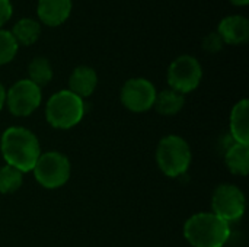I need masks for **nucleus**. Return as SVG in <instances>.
<instances>
[{
    "label": "nucleus",
    "instance_id": "1",
    "mask_svg": "<svg viewBox=\"0 0 249 247\" xmlns=\"http://www.w3.org/2000/svg\"><path fill=\"white\" fill-rule=\"evenodd\" d=\"M0 150L6 165L16 167L22 173L31 172L41 154L36 135L23 127L7 128L1 135Z\"/></svg>",
    "mask_w": 249,
    "mask_h": 247
},
{
    "label": "nucleus",
    "instance_id": "2",
    "mask_svg": "<svg viewBox=\"0 0 249 247\" xmlns=\"http://www.w3.org/2000/svg\"><path fill=\"white\" fill-rule=\"evenodd\" d=\"M184 237L193 247H223L231 237V224L213 213H198L187 220Z\"/></svg>",
    "mask_w": 249,
    "mask_h": 247
},
{
    "label": "nucleus",
    "instance_id": "3",
    "mask_svg": "<svg viewBox=\"0 0 249 247\" xmlns=\"http://www.w3.org/2000/svg\"><path fill=\"white\" fill-rule=\"evenodd\" d=\"M85 115L83 99L69 89L55 92L47 102L45 118L57 130H69L77 125Z\"/></svg>",
    "mask_w": 249,
    "mask_h": 247
},
{
    "label": "nucleus",
    "instance_id": "4",
    "mask_svg": "<svg viewBox=\"0 0 249 247\" xmlns=\"http://www.w3.org/2000/svg\"><path fill=\"white\" fill-rule=\"evenodd\" d=\"M191 148L179 135L163 137L156 148V162L163 175L169 178L182 176L191 165Z\"/></svg>",
    "mask_w": 249,
    "mask_h": 247
},
{
    "label": "nucleus",
    "instance_id": "5",
    "mask_svg": "<svg viewBox=\"0 0 249 247\" xmlns=\"http://www.w3.org/2000/svg\"><path fill=\"white\" fill-rule=\"evenodd\" d=\"M35 181L45 189H57L67 183L71 165L69 159L58 151H47L41 153L34 169Z\"/></svg>",
    "mask_w": 249,
    "mask_h": 247
},
{
    "label": "nucleus",
    "instance_id": "6",
    "mask_svg": "<svg viewBox=\"0 0 249 247\" xmlns=\"http://www.w3.org/2000/svg\"><path fill=\"white\" fill-rule=\"evenodd\" d=\"M203 79L200 61L188 54L177 57L168 68V83L172 90L187 95L196 90Z\"/></svg>",
    "mask_w": 249,
    "mask_h": 247
},
{
    "label": "nucleus",
    "instance_id": "7",
    "mask_svg": "<svg viewBox=\"0 0 249 247\" xmlns=\"http://www.w3.org/2000/svg\"><path fill=\"white\" fill-rule=\"evenodd\" d=\"M245 195L236 186L231 183H223L216 188L212 198V210L219 218L226 223H235L242 218L245 213Z\"/></svg>",
    "mask_w": 249,
    "mask_h": 247
},
{
    "label": "nucleus",
    "instance_id": "8",
    "mask_svg": "<svg viewBox=\"0 0 249 247\" xmlns=\"http://www.w3.org/2000/svg\"><path fill=\"white\" fill-rule=\"evenodd\" d=\"M42 100L41 87L28 79L18 80L6 90V105L15 116H28L38 109Z\"/></svg>",
    "mask_w": 249,
    "mask_h": 247
},
{
    "label": "nucleus",
    "instance_id": "9",
    "mask_svg": "<svg viewBox=\"0 0 249 247\" xmlns=\"http://www.w3.org/2000/svg\"><path fill=\"white\" fill-rule=\"evenodd\" d=\"M156 87L153 83L143 77H134L124 83L121 87V102L131 112H146L153 108L156 99Z\"/></svg>",
    "mask_w": 249,
    "mask_h": 247
},
{
    "label": "nucleus",
    "instance_id": "10",
    "mask_svg": "<svg viewBox=\"0 0 249 247\" xmlns=\"http://www.w3.org/2000/svg\"><path fill=\"white\" fill-rule=\"evenodd\" d=\"M228 45H242L249 39V20L244 15H229L223 17L216 31Z\"/></svg>",
    "mask_w": 249,
    "mask_h": 247
},
{
    "label": "nucleus",
    "instance_id": "11",
    "mask_svg": "<svg viewBox=\"0 0 249 247\" xmlns=\"http://www.w3.org/2000/svg\"><path fill=\"white\" fill-rule=\"evenodd\" d=\"M71 0H38L36 15L41 23L47 26H60L71 15Z\"/></svg>",
    "mask_w": 249,
    "mask_h": 247
},
{
    "label": "nucleus",
    "instance_id": "12",
    "mask_svg": "<svg viewBox=\"0 0 249 247\" xmlns=\"http://www.w3.org/2000/svg\"><path fill=\"white\" fill-rule=\"evenodd\" d=\"M98 86V74L89 66L76 67L69 77V90L79 98H89Z\"/></svg>",
    "mask_w": 249,
    "mask_h": 247
},
{
    "label": "nucleus",
    "instance_id": "13",
    "mask_svg": "<svg viewBox=\"0 0 249 247\" xmlns=\"http://www.w3.org/2000/svg\"><path fill=\"white\" fill-rule=\"evenodd\" d=\"M231 134L235 143L249 146V102L239 100L231 112Z\"/></svg>",
    "mask_w": 249,
    "mask_h": 247
},
{
    "label": "nucleus",
    "instance_id": "14",
    "mask_svg": "<svg viewBox=\"0 0 249 247\" xmlns=\"http://www.w3.org/2000/svg\"><path fill=\"white\" fill-rule=\"evenodd\" d=\"M228 169L238 176H247L249 172V146L233 143L228 147L225 154Z\"/></svg>",
    "mask_w": 249,
    "mask_h": 247
},
{
    "label": "nucleus",
    "instance_id": "15",
    "mask_svg": "<svg viewBox=\"0 0 249 247\" xmlns=\"http://www.w3.org/2000/svg\"><path fill=\"white\" fill-rule=\"evenodd\" d=\"M18 45H32L41 36V23L32 17H20L10 31Z\"/></svg>",
    "mask_w": 249,
    "mask_h": 247
},
{
    "label": "nucleus",
    "instance_id": "16",
    "mask_svg": "<svg viewBox=\"0 0 249 247\" xmlns=\"http://www.w3.org/2000/svg\"><path fill=\"white\" fill-rule=\"evenodd\" d=\"M185 105V96L172 90V89H166L162 90L156 95L153 108L165 116H171V115H177Z\"/></svg>",
    "mask_w": 249,
    "mask_h": 247
},
{
    "label": "nucleus",
    "instance_id": "17",
    "mask_svg": "<svg viewBox=\"0 0 249 247\" xmlns=\"http://www.w3.org/2000/svg\"><path fill=\"white\" fill-rule=\"evenodd\" d=\"M53 74L51 63L45 57H35L28 64V80L39 87L48 84L53 79Z\"/></svg>",
    "mask_w": 249,
    "mask_h": 247
},
{
    "label": "nucleus",
    "instance_id": "18",
    "mask_svg": "<svg viewBox=\"0 0 249 247\" xmlns=\"http://www.w3.org/2000/svg\"><path fill=\"white\" fill-rule=\"evenodd\" d=\"M23 182V173L13 166L4 165L0 167V194L16 192Z\"/></svg>",
    "mask_w": 249,
    "mask_h": 247
},
{
    "label": "nucleus",
    "instance_id": "19",
    "mask_svg": "<svg viewBox=\"0 0 249 247\" xmlns=\"http://www.w3.org/2000/svg\"><path fill=\"white\" fill-rule=\"evenodd\" d=\"M19 45L12 36L10 31L0 29V66L9 64L18 54Z\"/></svg>",
    "mask_w": 249,
    "mask_h": 247
},
{
    "label": "nucleus",
    "instance_id": "20",
    "mask_svg": "<svg viewBox=\"0 0 249 247\" xmlns=\"http://www.w3.org/2000/svg\"><path fill=\"white\" fill-rule=\"evenodd\" d=\"M223 45H225V42L222 41V38L217 32H210L203 39V48H204V51H207L210 54H216V52L222 51Z\"/></svg>",
    "mask_w": 249,
    "mask_h": 247
},
{
    "label": "nucleus",
    "instance_id": "21",
    "mask_svg": "<svg viewBox=\"0 0 249 247\" xmlns=\"http://www.w3.org/2000/svg\"><path fill=\"white\" fill-rule=\"evenodd\" d=\"M13 15V6L10 0H0V29L9 22Z\"/></svg>",
    "mask_w": 249,
    "mask_h": 247
},
{
    "label": "nucleus",
    "instance_id": "22",
    "mask_svg": "<svg viewBox=\"0 0 249 247\" xmlns=\"http://www.w3.org/2000/svg\"><path fill=\"white\" fill-rule=\"evenodd\" d=\"M4 103H6V89H4V86L0 83V111L3 109Z\"/></svg>",
    "mask_w": 249,
    "mask_h": 247
},
{
    "label": "nucleus",
    "instance_id": "23",
    "mask_svg": "<svg viewBox=\"0 0 249 247\" xmlns=\"http://www.w3.org/2000/svg\"><path fill=\"white\" fill-rule=\"evenodd\" d=\"M229 1L235 6H247L249 3V0H229Z\"/></svg>",
    "mask_w": 249,
    "mask_h": 247
}]
</instances>
